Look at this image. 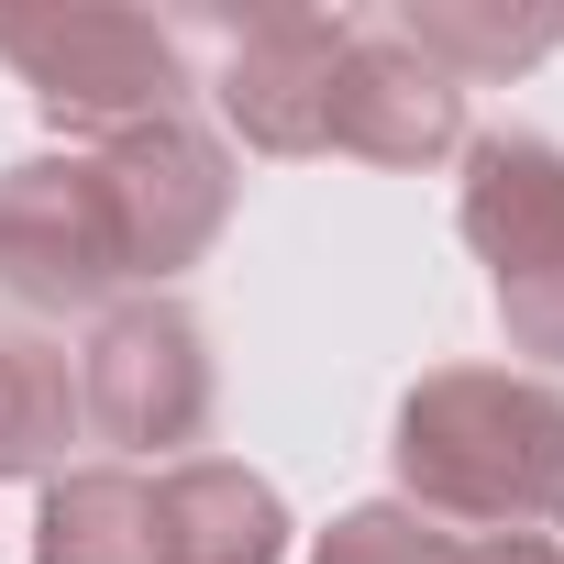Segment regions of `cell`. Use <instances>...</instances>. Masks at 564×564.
Returning <instances> with one entry per match:
<instances>
[{
	"instance_id": "6da1fadb",
	"label": "cell",
	"mask_w": 564,
	"mask_h": 564,
	"mask_svg": "<svg viewBox=\"0 0 564 564\" xmlns=\"http://www.w3.org/2000/svg\"><path fill=\"white\" fill-rule=\"evenodd\" d=\"M399 487L454 531H553L564 520V388L509 366H443L399 399Z\"/></svg>"
},
{
	"instance_id": "7a4b0ae2",
	"label": "cell",
	"mask_w": 564,
	"mask_h": 564,
	"mask_svg": "<svg viewBox=\"0 0 564 564\" xmlns=\"http://www.w3.org/2000/svg\"><path fill=\"white\" fill-rule=\"evenodd\" d=\"M0 67L34 89V111L56 133H133L188 111V34L122 0H34V12H0Z\"/></svg>"
},
{
	"instance_id": "3957f363",
	"label": "cell",
	"mask_w": 564,
	"mask_h": 564,
	"mask_svg": "<svg viewBox=\"0 0 564 564\" xmlns=\"http://www.w3.org/2000/svg\"><path fill=\"white\" fill-rule=\"evenodd\" d=\"M465 243L487 254V289L509 322V355L564 366V144L542 133H465V188H454Z\"/></svg>"
},
{
	"instance_id": "277c9868",
	"label": "cell",
	"mask_w": 564,
	"mask_h": 564,
	"mask_svg": "<svg viewBox=\"0 0 564 564\" xmlns=\"http://www.w3.org/2000/svg\"><path fill=\"white\" fill-rule=\"evenodd\" d=\"M210 399H221L210 333H199L177 300H122V311H100V333H89V355H78V421H89L100 443H122V454H177V465H188V443L210 432Z\"/></svg>"
},
{
	"instance_id": "5b68a950",
	"label": "cell",
	"mask_w": 564,
	"mask_h": 564,
	"mask_svg": "<svg viewBox=\"0 0 564 564\" xmlns=\"http://www.w3.org/2000/svg\"><path fill=\"white\" fill-rule=\"evenodd\" d=\"M89 166H100V199H111V232H122V276H144V300L177 265H199L232 221V155L188 111L89 144Z\"/></svg>"
},
{
	"instance_id": "8992f818",
	"label": "cell",
	"mask_w": 564,
	"mask_h": 564,
	"mask_svg": "<svg viewBox=\"0 0 564 564\" xmlns=\"http://www.w3.org/2000/svg\"><path fill=\"white\" fill-rule=\"evenodd\" d=\"M344 12H210V100L254 155H322L333 144V67H344Z\"/></svg>"
},
{
	"instance_id": "52a82bcc",
	"label": "cell",
	"mask_w": 564,
	"mask_h": 564,
	"mask_svg": "<svg viewBox=\"0 0 564 564\" xmlns=\"http://www.w3.org/2000/svg\"><path fill=\"white\" fill-rule=\"evenodd\" d=\"M0 289L23 311H100L122 289V232L89 155L0 166Z\"/></svg>"
},
{
	"instance_id": "ba28073f",
	"label": "cell",
	"mask_w": 564,
	"mask_h": 564,
	"mask_svg": "<svg viewBox=\"0 0 564 564\" xmlns=\"http://www.w3.org/2000/svg\"><path fill=\"white\" fill-rule=\"evenodd\" d=\"M333 144L366 166H443L465 155V89L432 56H410L388 23H355L333 67Z\"/></svg>"
},
{
	"instance_id": "9c48e42d",
	"label": "cell",
	"mask_w": 564,
	"mask_h": 564,
	"mask_svg": "<svg viewBox=\"0 0 564 564\" xmlns=\"http://www.w3.org/2000/svg\"><path fill=\"white\" fill-rule=\"evenodd\" d=\"M155 564H289V498L254 465L188 454L155 476Z\"/></svg>"
},
{
	"instance_id": "30bf717a",
	"label": "cell",
	"mask_w": 564,
	"mask_h": 564,
	"mask_svg": "<svg viewBox=\"0 0 564 564\" xmlns=\"http://www.w3.org/2000/svg\"><path fill=\"white\" fill-rule=\"evenodd\" d=\"M388 34L465 89V78L542 67V56L564 45V12H542V0H531V12H498V0H410V12H388Z\"/></svg>"
},
{
	"instance_id": "8fae6325",
	"label": "cell",
	"mask_w": 564,
	"mask_h": 564,
	"mask_svg": "<svg viewBox=\"0 0 564 564\" xmlns=\"http://www.w3.org/2000/svg\"><path fill=\"white\" fill-rule=\"evenodd\" d=\"M45 564H155V476L133 465H67L45 487Z\"/></svg>"
},
{
	"instance_id": "7c38bea8",
	"label": "cell",
	"mask_w": 564,
	"mask_h": 564,
	"mask_svg": "<svg viewBox=\"0 0 564 564\" xmlns=\"http://www.w3.org/2000/svg\"><path fill=\"white\" fill-rule=\"evenodd\" d=\"M67 432H78L67 355L34 344V333H0V487H12V476H56Z\"/></svg>"
},
{
	"instance_id": "4fadbf2b",
	"label": "cell",
	"mask_w": 564,
	"mask_h": 564,
	"mask_svg": "<svg viewBox=\"0 0 564 564\" xmlns=\"http://www.w3.org/2000/svg\"><path fill=\"white\" fill-rule=\"evenodd\" d=\"M465 542L443 531V520H421L410 498H366V509H344L322 542H311V564H454Z\"/></svg>"
}]
</instances>
